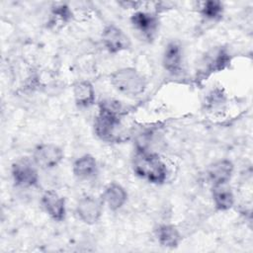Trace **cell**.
<instances>
[{"mask_svg": "<svg viewBox=\"0 0 253 253\" xmlns=\"http://www.w3.org/2000/svg\"><path fill=\"white\" fill-rule=\"evenodd\" d=\"M132 27L144 38L152 40L158 29V18L155 14L146 11H136L130 17Z\"/></svg>", "mask_w": 253, "mask_h": 253, "instance_id": "cell-8", "label": "cell"}, {"mask_svg": "<svg viewBox=\"0 0 253 253\" xmlns=\"http://www.w3.org/2000/svg\"><path fill=\"white\" fill-rule=\"evenodd\" d=\"M155 235L160 245L167 248H176L182 240L181 233L173 224L158 225L155 229Z\"/></svg>", "mask_w": 253, "mask_h": 253, "instance_id": "cell-17", "label": "cell"}, {"mask_svg": "<svg viewBox=\"0 0 253 253\" xmlns=\"http://www.w3.org/2000/svg\"><path fill=\"white\" fill-rule=\"evenodd\" d=\"M76 214L85 224L97 223L103 213V202L93 196L86 195L79 199L76 205Z\"/></svg>", "mask_w": 253, "mask_h": 253, "instance_id": "cell-7", "label": "cell"}, {"mask_svg": "<svg viewBox=\"0 0 253 253\" xmlns=\"http://www.w3.org/2000/svg\"><path fill=\"white\" fill-rule=\"evenodd\" d=\"M211 197L217 211H228L234 205V195L228 183L212 185Z\"/></svg>", "mask_w": 253, "mask_h": 253, "instance_id": "cell-14", "label": "cell"}, {"mask_svg": "<svg viewBox=\"0 0 253 253\" xmlns=\"http://www.w3.org/2000/svg\"><path fill=\"white\" fill-rule=\"evenodd\" d=\"M127 200V193L126 189L118 183H110L106 186L102 194V202L111 211L120 210Z\"/></svg>", "mask_w": 253, "mask_h": 253, "instance_id": "cell-13", "label": "cell"}, {"mask_svg": "<svg viewBox=\"0 0 253 253\" xmlns=\"http://www.w3.org/2000/svg\"><path fill=\"white\" fill-rule=\"evenodd\" d=\"M230 62V57L224 47H214L207 53L203 60L202 72L204 76H209L212 72L223 70Z\"/></svg>", "mask_w": 253, "mask_h": 253, "instance_id": "cell-9", "label": "cell"}, {"mask_svg": "<svg viewBox=\"0 0 253 253\" xmlns=\"http://www.w3.org/2000/svg\"><path fill=\"white\" fill-rule=\"evenodd\" d=\"M122 104L116 100H104L99 104V113L94 121L96 135L105 141H114L121 125Z\"/></svg>", "mask_w": 253, "mask_h": 253, "instance_id": "cell-1", "label": "cell"}, {"mask_svg": "<svg viewBox=\"0 0 253 253\" xmlns=\"http://www.w3.org/2000/svg\"><path fill=\"white\" fill-rule=\"evenodd\" d=\"M11 175L18 187L32 188L39 183V173L35 162L29 158H20L11 166Z\"/></svg>", "mask_w": 253, "mask_h": 253, "instance_id": "cell-4", "label": "cell"}, {"mask_svg": "<svg viewBox=\"0 0 253 253\" xmlns=\"http://www.w3.org/2000/svg\"><path fill=\"white\" fill-rule=\"evenodd\" d=\"M72 171L79 179H91L98 172V164L94 156L91 154H84L74 161Z\"/></svg>", "mask_w": 253, "mask_h": 253, "instance_id": "cell-15", "label": "cell"}, {"mask_svg": "<svg viewBox=\"0 0 253 253\" xmlns=\"http://www.w3.org/2000/svg\"><path fill=\"white\" fill-rule=\"evenodd\" d=\"M75 104L80 108H88L95 103V89L88 80L77 82L73 87Z\"/></svg>", "mask_w": 253, "mask_h": 253, "instance_id": "cell-16", "label": "cell"}, {"mask_svg": "<svg viewBox=\"0 0 253 253\" xmlns=\"http://www.w3.org/2000/svg\"><path fill=\"white\" fill-rule=\"evenodd\" d=\"M233 163L228 159H219L211 163L207 170L208 178L212 185L226 184L232 177Z\"/></svg>", "mask_w": 253, "mask_h": 253, "instance_id": "cell-12", "label": "cell"}, {"mask_svg": "<svg viewBox=\"0 0 253 253\" xmlns=\"http://www.w3.org/2000/svg\"><path fill=\"white\" fill-rule=\"evenodd\" d=\"M102 42L110 53H118L130 47L131 42L128 36L114 24L107 25L102 32Z\"/></svg>", "mask_w": 253, "mask_h": 253, "instance_id": "cell-6", "label": "cell"}, {"mask_svg": "<svg viewBox=\"0 0 253 253\" xmlns=\"http://www.w3.org/2000/svg\"><path fill=\"white\" fill-rule=\"evenodd\" d=\"M72 19L73 13L70 7L65 3H59L51 7L48 24L54 29H59L72 21Z\"/></svg>", "mask_w": 253, "mask_h": 253, "instance_id": "cell-18", "label": "cell"}, {"mask_svg": "<svg viewBox=\"0 0 253 253\" xmlns=\"http://www.w3.org/2000/svg\"><path fill=\"white\" fill-rule=\"evenodd\" d=\"M132 169L136 176L151 184H163L168 176L166 164L155 154L142 148L136 150L132 159Z\"/></svg>", "mask_w": 253, "mask_h": 253, "instance_id": "cell-2", "label": "cell"}, {"mask_svg": "<svg viewBox=\"0 0 253 253\" xmlns=\"http://www.w3.org/2000/svg\"><path fill=\"white\" fill-rule=\"evenodd\" d=\"M112 86L126 96H138L146 89V80L134 67H123L110 75Z\"/></svg>", "mask_w": 253, "mask_h": 253, "instance_id": "cell-3", "label": "cell"}, {"mask_svg": "<svg viewBox=\"0 0 253 253\" xmlns=\"http://www.w3.org/2000/svg\"><path fill=\"white\" fill-rule=\"evenodd\" d=\"M223 4L217 0H209L202 3L200 14L207 21H217L222 17Z\"/></svg>", "mask_w": 253, "mask_h": 253, "instance_id": "cell-19", "label": "cell"}, {"mask_svg": "<svg viewBox=\"0 0 253 253\" xmlns=\"http://www.w3.org/2000/svg\"><path fill=\"white\" fill-rule=\"evenodd\" d=\"M183 62V49L181 44L172 41L167 43L162 55V64L165 70L175 75L180 72Z\"/></svg>", "mask_w": 253, "mask_h": 253, "instance_id": "cell-11", "label": "cell"}, {"mask_svg": "<svg viewBox=\"0 0 253 253\" xmlns=\"http://www.w3.org/2000/svg\"><path fill=\"white\" fill-rule=\"evenodd\" d=\"M42 205L45 212L55 221H62L66 215L65 200L52 190L45 191L42 196Z\"/></svg>", "mask_w": 253, "mask_h": 253, "instance_id": "cell-10", "label": "cell"}, {"mask_svg": "<svg viewBox=\"0 0 253 253\" xmlns=\"http://www.w3.org/2000/svg\"><path fill=\"white\" fill-rule=\"evenodd\" d=\"M63 157L62 148L54 143H41L35 147L33 152V161L37 167L43 170L58 166Z\"/></svg>", "mask_w": 253, "mask_h": 253, "instance_id": "cell-5", "label": "cell"}]
</instances>
